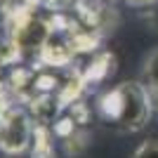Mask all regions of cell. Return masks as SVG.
<instances>
[{
  "label": "cell",
  "instance_id": "277c9868",
  "mask_svg": "<svg viewBox=\"0 0 158 158\" xmlns=\"http://www.w3.org/2000/svg\"><path fill=\"white\" fill-rule=\"evenodd\" d=\"M142 78H144V85L151 90V87L158 85V50H153L149 54V59L144 61V73H142Z\"/></svg>",
  "mask_w": 158,
  "mask_h": 158
},
{
  "label": "cell",
  "instance_id": "52a82bcc",
  "mask_svg": "<svg viewBox=\"0 0 158 158\" xmlns=\"http://www.w3.org/2000/svg\"><path fill=\"white\" fill-rule=\"evenodd\" d=\"M149 7H151V10H149V24H151V28L158 31V0L153 5H149Z\"/></svg>",
  "mask_w": 158,
  "mask_h": 158
},
{
  "label": "cell",
  "instance_id": "3957f363",
  "mask_svg": "<svg viewBox=\"0 0 158 158\" xmlns=\"http://www.w3.org/2000/svg\"><path fill=\"white\" fill-rule=\"evenodd\" d=\"M50 35H52V26H50L45 19H40L35 14H26V17H21V19L14 24L12 43H14V50L35 52V50H43V47H45Z\"/></svg>",
  "mask_w": 158,
  "mask_h": 158
},
{
  "label": "cell",
  "instance_id": "ba28073f",
  "mask_svg": "<svg viewBox=\"0 0 158 158\" xmlns=\"http://www.w3.org/2000/svg\"><path fill=\"white\" fill-rule=\"evenodd\" d=\"M127 2H132V5H153L156 0H127Z\"/></svg>",
  "mask_w": 158,
  "mask_h": 158
},
{
  "label": "cell",
  "instance_id": "6da1fadb",
  "mask_svg": "<svg viewBox=\"0 0 158 158\" xmlns=\"http://www.w3.org/2000/svg\"><path fill=\"white\" fill-rule=\"evenodd\" d=\"M153 109L151 90L144 83H120L99 99V111L125 132H137L149 123Z\"/></svg>",
  "mask_w": 158,
  "mask_h": 158
},
{
  "label": "cell",
  "instance_id": "9c48e42d",
  "mask_svg": "<svg viewBox=\"0 0 158 158\" xmlns=\"http://www.w3.org/2000/svg\"><path fill=\"white\" fill-rule=\"evenodd\" d=\"M151 99H153V104L158 106V85H156V87H151Z\"/></svg>",
  "mask_w": 158,
  "mask_h": 158
},
{
  "label": "cell",
  "instance_id": "7a4b0ae2",
  "mask_svg": "<svg viewBox=\"0 0 158 158\" xmlns=\"http://www.w3.org/2000/svg\"><path fill=\"white\" fill-rule=\"evenodd\" d=\"M33 135L35 130H33L28 113L24 109H7L5 118H2V127H0V151L7 156L24 153L31 144Z\"/></svg>",
  "mask_w": 158,
  "mask_h": 158
},
{
  "label": "cell",
  "instance_id": "5b68a950",
  "mask_svg": "<svg viewBox=\"0 0 158 158\" xmlns=\"http://www.w3.org/2000/svg\"><path fill=\"white\" fill-rule=\"evenodd\" d=\"M33 158H50V142H47V137H45V130H35Z\"/></svg>",
  "mask_w": 158,
  "mask_h": 158
},
{
  "label": "cell",
  "instance_id": "30bf717a",
  "mask_svg": "<svg viewBox=\"0 0 158 158\" xmlns=\"http://www.w3.org/2000/svg\"><path fill=\"white\" fill-rule=\"evenodd\" d=\"M5 111H7V106H5V104H0V127H2V118H5Z\"/></svg>",
  "mask_w": 158,
  "mask_h": 158
},
{
  "label": "cell",
  "instance_id": "8992f818",
  "mask_svg": "<svg viewBox=\"0 0 158 158\" xmlns=\"http://www.w3.org/2000/svg\"><path fill=\"white\" fill-rule=\"evenodd\" d=\"M132 158H158V139H149L132 153Z\"/></svg>",
  "mask_w": 158,
  "mask_h": 158
}]
</instances>
